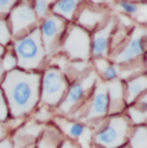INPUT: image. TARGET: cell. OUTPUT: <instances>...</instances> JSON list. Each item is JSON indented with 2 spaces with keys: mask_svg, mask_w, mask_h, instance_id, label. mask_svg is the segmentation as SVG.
<instances>
[{
  "mask_svg": "<svg viewBox=\"0 0 147 148\" xmlns=\"http://www.w3.org/2000/svg\"><path fill=\"white\" fill-rule=\"evenodd\" d=\"M40 72L13 70L4 75L0 82L9 117L21 119L30 116L40 103Z\"/></svg>",
  "mask_w": 147,
  "mask_h": 148,
  "instance_id": "6da1fadb",
  "label": "cell"
},
{
  "mask_svg": "<svg viewBox=\"0 0 147 148\" xmlns=\"http://www.w3.org/2000/svg\"><path fill=\"white\" fill-rule=\"evenodd\" d=\"M65 135L53 124L44 125L39 138L36 139L35 148H59L65 140Z\"/></svg>",
  "mask_w": 147,
  "mask_h": 148,
  "instance_id": "2e32d148",
  "label": "cell"
},
{
  "mask_svg": "<svg viewBox=\"0 0 147 148\" xmlns=\"http://www.w3.org/2000/svg\"><path fill=\"white\" fill-rule=\"evenodd\" d=\"M69 26V22H66L65 19L59 18L52 13L47 18H44L43 21H40L39 31H40L41 42H43L48 59L61 53L62 41H63V38L66 35Z\"/></svg>",
  "mask_w": 147,
  "mask_h": 148,
  "instance_id": "ba28073f",
  "label": "cell"
},
{
  "mask_svg": "<svg viewBox=\"0 0 147 148\" xmlns=\"http://www.w3.org/2000/svg\"><path fill=\"white\" fill-rule=\"evenodd\" d=\"M89 148H100V147H97V146H94V144H92V146H90Z\"/></svg>",
  "mask_w": 147,
  "mask_h": 148,
  "instance_id": "836d02e7",
  "label": "cell"
},
{
  "mask_svg": "<svg viewBox=\"0 0 147 148\" xmlns=\"http://www.w3.org/2000/svg\"><path fill=\"white\" fill-rule=\"evenodd\" d=\"M13 53L17 58V68L26 72H43L47 68L48 57L45 54L39 27L30 34L13 41Z\"/></svg>",
  "mask_w": 147,
  "mask_h": 148,
  "instance_id": "7a4b0ae2",
  "label": "cell"
},
{
  "mask_svg": "<svg viewBox=\"0 0 147 148\" xmlns=\"http://www.w3.org/2000/svg\"><path fill=\"white\" fill-rule=\"evenodd\" d=\"M133 126L126 116L115 115L104 119L102 125L94 130L93 144L100 148H119L128 143Z\"/></svg>",
  "mask_w": 147,
  "mask_h": 148,
  "instance_id": "277c9868",
  "label": "cell"
},
{
  "mask_svg": "<svg viewBox=\"0 0 147 148\" xmlns=\"http://www.w3.org/2000/svg\"><path fill=\"white\" fill-rule=\"evenodd\" d=\"M147 31L143 25H135L128 32V36L121 45L110 54L109 59L119 67L137 66L138 59L145 58Z\"/></svg>",
  "mask_w": 147,
  "mask_h": 148,
  "instance_id": "5b68a950",
  "label": "cell"
},
{
  "mask_svg": "<svg viewBox=\"0 0 147 148\" xmlns=\"http://www.w3.org/2000/svg\"><path fill=\"white\" fill-rule=\"evenodd\" d=\"M109 94V116L123 115L125 112V99H124V82L117 80L106 82Z\"/></svg>",
  "mask_w": 147,
  "mask_h": 148,
  "instance_id": "5bb4252c",
  "label": "cell"
},
{
  "mask_svg": "<svg viewBox=\"0 0 147 148\" xmlns=\"http://www.w3.org/2000/svg\"><path fill=\"white\" fill-rule=\"evenodd\" d=\"M53 116H54V115H53L52 111L49 110V107L41 106V107L35 112V120H36V122H38V124L47 125V124H50V122H52Z\"/></svg>",
  "mask_w": 147,
  "mask_h": 148,
  "instance_id": "d4e9b609",
  "label": "cell"
},
{
  "mask_svg": "<svg viewBox=\"0 0 147 148\" xmlns=\"http://www.w3.org/2000/svg\"><path fill=\"white\" fill-rule=\"evenodd\" d=\"M52 122L58 127V130L65 135V138L75 142L80 148H89L93 144L94 129H92L89 125L59 115L53 116Z\"/></svg>",
  "mask_w": 147,
  "mask_h": 148,
  "instance_id": "30bf717a",
  "label": "cell"
},
{
  "mask_svg": "<svg viewBox=\"0 0 147 148\" xmlns=\"http://www.w3.org/2000/svg\"><path fill=\"white\" fill-rule=\"evenodd\" d=\"M70 82L65 73L56 67H47L41 73L40 80V102L43 106L57 108L63 101Z\"/></svg>",
  "mask_w": 147,
  "mask_h": 148,
  "instance_id": "8992f818",
  "label": "cell"
},
{
  "mask_svg": "<svg viewBox=\"0 0 147 148\" xmlns=\"http://www.w3.org/2000/svg\"><path fill=\"white\" fill-rule=\"evenodd\" d=\"M83 3L79 0H63V1H56L52 4L50 13L59 18L65 19L69 23H72L76 18V14L79 12V8Z\"/></svg>",
  "mask_w": 147,
  "mask_h": 148,
  "instance_id": "d6986e66",
  "label": "cell"
},
{
  "mask_svg": "<svg viewBox=\"0 0 147 148\" xmlns=\"http://www.w3.org/2000/svg\"><path fill=\"white\" fill-rule=\"evenodd\" d=\"M9 126H8L7 122H0V140L8 138V134H9Z\"/></svg>",
  "mask_w": 147,
  "mask_h": 148,
  "instance_id": "83f0119b",
  "label": "cell"
},
{
  "mask_svg": "<svg viewBox=\"0 0 147 148\" xmlns=\"http://www.w3.org/2000/svg\"><path fill=\"white\" fill-rule=\"evenodd\" d=\"M5 50H7V48H4V47H1V45H0V61H1V58H3V56H4Z\"/></svg>",
  "mask_w": 147,
  "mask_h": 148,
  "instance_id": "4dcf8cb0",
  "label": "cell"
},
{
  "mask_svg": "<svg viewBox=\"0 0 147 148\" xmlns=\"http://www.w3.org/2000/svg\"><path fill=\"white\" fill-rule=\"evenodd\" d=\"M107 116H109V94H107L106 82L98 79L93 89L92 97L78 121L88 125L93 121L104 120Z\"/></svg>",
  "mask_w": 147,
  "mask_h": 148,
  "instance_id": "8fae6325",
  "label": "cell"
},
{
  "mask_svg": "<svg viewBox=\"0 0 147 148\" xmlns=\"http://www.w3.org/2000/svg\"><path fill=\"white\" fill-rule=\"evenodd\" d=\"M61 53L69 61H92L90 53V32L78 25L70 23L62 41Z\"/></svg>",
  "mask_w": 147,
  "mask_h": 148,
  "instance_id": "52a82bcc",
  "label": "cell"
},
{
  "mask_svg": "<svg viewBox=\"0 0 147 148\" xmlns=\"http://www.w3.org/2000/svg\"><path fill=\"white\" fill-rule=\"evenodd\" d=\"M4 75H5V72L3 71V67H1V64H0V82H1L3 79H4Z\"/></svg>",
  "mask_w": 147,
  "mask_h": 148,
  "instance_id": "1f68e13d",
  "label": "cell"
},
{
  "mask_svg": "<svg viewBox=\"0 0 147 148\" xmlns=\"http://www.w3.org/2000/svg\"><path fill=\"white\" fill-rule=\"evenodd\" d=\"M117 26V19L114 14L107 18L101 27L90 34V53L92 59L94 58H107L110 57V44L111 36Z\"/></svg>",
  "mask_w": 147,
  "mask_h": 148,
  "instance_id": "7c38bea8",
  "label": "cell"
},
{
  "mask_svg": "<svg viewBox=\"0 0 147 148\" xmlns=\"http://www.w3.org/2000/svg\"><path fill=\"white\" fill-rule=\"evenodd\" d=\"M0 148H14L12 139L5 138V139H3V140H0Z\"/></svg>",
  "mask_w": 147,
  "mask_h": 148,
  "instance_id": "f546056e",
  "label": "cell"
},
{
  "mask_svg": "<svg viewBox=\"0 0 147 148\" xmlns=\"http://www.w3.org/2000/svg\"><path fill=\"white\" fill-rule=\"evenodd\" d=\"M146 93L142 94L133 104L125 108L124 115L129 120L132 126H141L145 125L147 120V103H146Z\"/></svg>",
  "mask_w": 147,
  "mask_h": 148,
  "instance_id": "ac0fdd59",
  "label": "cell"
},
{
  "mask_svg": "<svg viewBox=\"0 0 147 148\" xmlns=\"http://www.w3.org/2000/svg\"><path fill=\"white\" fill-rule=\"evenodd\" d=\"M12 34L7 18H0V45L8 48L12 44Z\"/></svg>",
  "mask_w": 147,
  "mask_h": 148,
  "instance_id": "cb8c5ba5",
  "label": "cell"
},
{
  "mask_svg": "<svg viewBox=\"0 0 147 148\" xmlns=\"http://www.w3.org/2000/svg\"><path fill=\"white\" fill-rule=\"evenodd\" d=\"M129 148H147V129L146 125L133 126L128 143Z\"/></svg>",
  "mask_w": 147,
  "mask_h": 148,
  "instance_id": "ffe728a7",
  "label": "cell"
},
{
  "mask_svg": "<svg viewBox=\"0 0 147 148\" xmlns=\"http://www.w3.org/2000/svg\"><path fill=\"white\" fill-rule=\"evenodd\" d=\"M59 148H80V147H79L75 142L70 140V139H65L63 143L61 144V147H59Z\"/></svg>",
  "mask_w": 147,
  "mask_h": 148,
  "instance_id": "f1b7e54d",
  "label": "cell"
},
{
  "mask_svg": "<svg viewBox=\"0 0 147 148\" xmlns=\"http://www.w3.org/2000/svg\"><path fill=\"white\" fill-rule=\"evenodd\" d=\"M111 16L107 8L102 7L101 4L95 3H83L79 8V12L76 14V23L79 27L84 28L85 31L92 34L98 27H101L107 18Z\"/></svg>",
  "mask_w": 147,
  "mask_h": 148,
  "instance_id": "4fadbf2b",
  "label": "cell"
},
{
  "mask_svg": "<svg viewBox=\"0 0 147 148\" xmlns=\"http://www.w3.org/2000/svg\"><path fill=\"white\" fill-rule=\"evenodd\" d=\"M7 21L12 34V40L30 34L34 28L39 27L40 23L34 12L31 1H17L14 8L7 17Z\"/></svg>",
  "mask_w": 147,
  "mask_h": 148,
  "instance_id": "9c48e42d",
  "label": "cell"
},
{
  "mask_svg": "<svg viewBox=\"0 0 147 148\" xmlns=\"http://www.w3.org/2000/svg\"><path fill=\"white\" fill-rule=\"evenodd\" d=\"M146 4H142V3H131V1H121L117 3L115 7L119 9V14H124V16L129 17V16H135L138 14L141 10V8H143Z\"/></svg>",
  "mask_w": 147,
  "mask_h": 148,
  "instance_id": "44dd1931",
  "label": "cell"
},
{
  "mask_svg": "<svg viewBox=\"0 0 147 148\" xmlns=\"http://www.w3.org/2000/svg\"><path fill=\"white\" fill-rule=\"evenodd\" d=\"M54 1H47V0H38V1H31L34 8V12H35L36 17H38L39 21H43L44 18H47L50 14V8L52 4Z\"/></svg>",
  "mask_w": 147,
  "mask_h": 148,
  "instance_id": "7402d4cb",
  "label": "cell"
},
{
  "mask_svg": "<svg viewBox=\"0 0 147 148\" xmlns=\"http://www.w3.org/2000/svg\"><path fill=\"white\" fill-rule=\"evenodd\" d=\"M97 80L98 76L92 68L83 77L74 82H70L69 90H67L63 101L57 107V110L62 113V116L76 121L80 119L84 108L92 97Z\"/></svg>",
  "mask_w": 147,
  "mask_h": 148,
  "instance_id": "3957f363",
  "label": "cell"
},
{
  "mask_svg": "<svg viewBox=\"0 0 147 148\" xmlns=\"http://www.w3.org/2000/svg\"><path fill=\"white\" fill-rule=\"evenodd\" d=\"M16 4L17 0H0V18H7Z\"/></svg>",
  "mask_w": 147,
  "mask_h": 148,
  "instance_id": "484cf974",
  "label": "cell"
},
{
  "mask_svg": "<svg viewBox=\"0 0 147 148\" xmlns=\"http://www.w3.org/2000/svg\"><path fill=\"white\" fill-rule=\"evenodd\" d=\"M92 68L97 73L98 79L103 82H110L117 80L120 76V67L114 64L107 58H94L92 59Z\"/></svg>",
  "mask_w": 147,
  "mask_h": 148,
  "instance_id": "e0dca14e",
  "label": "cell"
},
{
  "mask_svg": "<svg viewBox=\"0 0 147 148\" xmlns=\"http://www.w3.org/2000/svg\"><path fill=\"white\" fill-rule=\"evenodd\" d=\"M9 120V111H8L7 102H5L3 90L0 88V122H7Z\"/></svg>",
  "mask_w": 147,
  "mask_h": 148,
  "instance_id": "4316f807",
  "label": "cell"
},
{
  "mask_svg": "<svg viewBox=\"0 0 147 148\" xmlns=\"http://www.w3.org/2000/svg\"><path fill=\"white\" fill-rule=\"evenodd\" d=\"M123 82H124V99H125V106L128 107L134 103L142 94H145V90L147 86V79L145 72H142Z\"/></svg>",
  "mask_w": 147,
  "mask_h": 148,
  "instance_id": "9a60e30c",
  "label": "cell"
},
{
  "mask_svg": "<svg viewBox=\"0 0 147 148\" xmlns=\"http://www.w3.org/2000/svg\"><path fill=\"white\" fill-rule=\"evenodd\" d=\"M0 64H1L3 71H4L5 73L10 72V71H13V70H17V58H16L14 53H13L12 48H9V47L7 48L1 61H0Z\"/></svg>",
  "mask_w": 147,
  "mask_h": 148,
  "instance_id": "603a6c76",
  "label": "cell"
},
{
  "mask_svg": "<svg viewBox=\"0 0 147 148\" xmlns=\"http://www.w3.org/2000/svg\"><path fill=\"white\" fill-rule=\"evenodd\" d=\"M119 148H129L128 144H124V146H121V147H119Z\"/></svg>",
  "mask_w": 147,
  "mask_h": 148,
  "instance_id": "d6a6232c",
  "label": "cell"
}]
</instances>
